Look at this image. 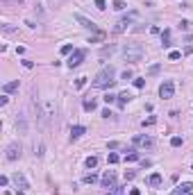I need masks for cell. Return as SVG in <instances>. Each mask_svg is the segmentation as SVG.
I'll return each instance as SVG.
<instances>
[{
	"label": "cell",
	"instance_id": "1",
	"mask_svg": "<svg viewBox=\"0 0 193 195\" xmlns=\"http://www.w3.org/2000/svg\"><path fill=\"white\" fill-rule=\"evenodd\" d=\"M114 77H116V68L114 66H104L102 71L93 77V86L96 89H107V86H112V84L116 82Z\"/></svg>",
	"mask_w": 193,
	"mask_h": 195
},
{
	"label": "cell",
	"instance_id": "2",
	"mask_svg": "<svg viewBox=\"0 0 193 195\" xmlns=\"http://www.w3.org/2000/svg\"><path fill=\"white\" fill-rule=\"evenodd\" d=\"M143 45L139 43H125L123 45V57H125V61H132V64H139V61H143Z\"/></svg>",
	"mask_w": 193,
	"mask_h": 195
},
{
	"label": "cell",
	"instance_id": "3",
	"mask_svg": "<svg viewBox=\"0 0 193 195\" xmlns=\"http://www.w3.org/2000/svg\"><path fill=\"white\" fill-rule=\"evenodd\" d=\"M21 154H23L21 143H18V141H14V143H9L7 150H5V159H7V161H16V159H21Z\"/></svg>",
	"mask_w": 193,
	"mask_h": 195
},
{
	"label": "cell",
	"instance_id": "4",
	"mask_svg": "<svg viewBox=\"0 0 193 195\" xmlns=\"http://www.w3.org/2000/svg\"><path fill=\"white\" fill-rule=\"evenodd\" d=\"M173 93H175V82L173 79H163V84L159 86V95L163 100H168V98H173Z\"/></svg>",
	"mask_w": 193,
	"mask_h": 195
},
{
	"label": "cell",
	"instance_id": "5",
	"mask_svg": "<svg viewBox=\"0 0 193 195\" xmlns=\"http://www.w3.org/2000/svg\"><path fill=\"white\" fill-rule=\"evenodd\" d=\"M11 182H14V186L18 188V193H25L27 188H30V184H27V179H25L23 173H14L11 175Z\"/></svg>",
	"mask_w": 193,
	"mask_h": 195
},
{
	"label": "cell",
	"instance_id": "6",
	"mask_svg": "<svg viewBox=\"0 0 193 195\" xmlns=\"http://www.w3.org/2000/svg\"><path fill=\"white\" fill-rule=\"evenodd\" d=\"M100 184H102V188H116V173L114 170H107V173L102 175Z\"/></svg>",
	"mask_w": 193,
	"mask_h": 195
},
{
	"label": "cell",
	"instance_id": "7",
	"mask_svg": "<svg viewBox=\"0 0 193 195\" xmlns=\"http://www.w3.org/2000/svg\"><path fill=\"white\" fill-rule=\"evenodd\" d=\"M134 145H139V147H155V139L152 136H143V134H139V136H134Z\"/></svg>",
	"mask_w": 193,
	"mask_h": 195
},
{
	"label": "cell",
	"instance_id": "8",
	"mask_svg": "<svg viewBox=\"0 0 193 195\" xmlns=\"http://www.w3.org/2000/svg\"><path fill=\"white\" fill-rule=\"evenodd\" d=\"M84 57H86V52H84V50H73L71 59H68V68H75V66H80Z\"/></svg>",
	"mask_w": 193,
	"mask_h": 195
},
{
	"label": "cell",
	"instance_id": "9",
	"mask_svg": "<svg viewBox=\"0 0 193 195\" xmlns=\"http://www.w3.org/2000/svg\"><path fill=\"white\" fill-rule=\"evenodd\" d=\"M73 18L77 21L82 27H86V30H96V23H93V21H89L86 16H82V14H73Z\"/></svg>",
	"mask_w": 193,
	"mask_h": 195
},
{
	"label": "cell",
	"instance_id": "10",
	"mask_svg": "<svg viewBox=\"0 0 193 195\" xmlns=\"http://www.w3.org/2000/svg\"><path fill=\"white\" fill-rule=\"evenodd\" d=\"M173 195H193V184L191 182H184L182 186H177L173 191Z\"/></svg>",
	"mask_w": 193,
	"mask_h": 195
},
{
	"label": "cell",
	"instance_id": "11",
	"mask_svg": "<svg viewBox=\"0 0 193 195\" xmlns=\"http://www.w3.org/2000/svg\"><path fill=\"white\" fill-rule=\"evenodd\" d=\"M134 18H136V14H130L127 18H120L118 23H116V27H114V30H116V32H123V30H125V27L130 25V23H132Z\"/></svg>",
	"mask_w": 193,
	"mask_h": 195
},
{
	"label": "cell",
	"instance_id": "12",
	"mask_svg": "<svg viewBox=\"0 0 193 195\" xmlns=\"http://www.w3.org/2000/svg\"><path fill=\"white\" fill-rule=\"evenodd\" d=\"M16 127H18L21 134H27V118H25V116L16 118Z\"/></svg>",
	"mask_w": 193,
	"mask_h": 195
},
{
	"label": "cell",
	"instance_id": "13",
	"mask_svg": "<svg viewBox=\"0 0 193 195\" xmlns=\"http://www.w3.org/2000/svg\"><path fill=\"white\" fill-rule=\"evenodd\" d=\"M84 132H86V129L82 127V125H75V127L71 129V141H75V139H80V136L84 134Z\"/></svg>",
	"mask_w": 193,
	"mask_h": 195
},
{
	"label": "cell",
	"instance_id": "14",
	"mask_svg": "<svg viewBox=\"0 0 193 195\" xmlns=\"http://www.w3.org/2000/svg\"><path fill=\"white\" fill-rule=\"evenodd\" d=\"M96 107H98V102L93 98H86L84 100V111H96Z\"/></svg>",
	"mask_w": 193,
	"mask_h": 195
},
{
	"label": "cell",
	"instance_id": "15",
	"mask_svg": "<svg viewBox=\"0 0 193 195\" xmlns=\"http://www.w3.org/2000/svg\"><path fill=\"white\" fill-rule=\"evenodd\" d=\"M148 184H150V186H159V184H161V175H159V173H152V175L148 177Z\"/></svg>",
	"mask_w": 193,
	"mask_h": 195
},
{
	"label": "cell",
	"instance_id": "16",
	"mask_svg": "<svg viewBox=\"0 0 193 195\" xmlns=\"http://www.w3.org/2000/svg\"><path fill=\"white\" fill-rule=\"evenodd\" d=\"M16 89H18V79H14V82H7V84L2 86L5 93H11V91H16Z\"/></svg>",
	"mask_w": 193,
	"mask_h": 195
},
{
	"label": "cell",
	"instance_id": "17",
	"mask_svg": "<svg viewBox=\"0 0 193 195\" xmlns=\"http://www.w3.org/2000/svg\"><path fill=\"white\" fill-rule=\"evenodd\" d=\"M130 100H132V95L127 93V91H125V93H120L118 95V107H125V102H130Z\"/></svg>",
	"mask_w": 193,
	"mask_h": 195
},
{
	"label": "cell",
	"instance_id": "18",
	"mask_svg": "<svg viewBox=\"0 0 193 195\" xmlns=\"http://www.w3.org/2000/svg\"><path fill=\"white\" fill-rule=\"evenodd\" d=\"M136 159H139L136 150H130V154H125V161H136Z\"/></svg>",
	"mask_w": 193,
	"mask_h": 195
},
{
	"label": "cell",
	"instance_id": "19",
	"mask_svg": "<svg viewBox=\"0 0 193 195\" xmlns=\"http://www.w3.org/2000/svg\"><path fill=\"white\" fill-rule=\"evenodd\" d=\"M102 100L107 102V105H112V102H116V100H118V95H114V93H107V95L102 98Z\"/></svg>",
	"mask_w": 193,
	"mask_h": 195
},
{
	"label": "cell",
	"instance_id": "20",
	"mask_svg": "<svg viewBox=\"0 0 193 195\" xmlns=\"http://www.w3.org/2000/svg\"><path fill=\"white\" fill-rule=\"evenodd\" d=\"M98 166V157H89L86 159V168H96Z\"/></svg>",
	"mask_w": 193,
	"mask_h": 195
},
{
	"label": "cell",
	"instance_id": "21",
	"mask_svg": "<svg viewBox=\"0 0 193 195\" xmlns=\"http://www.w3.org/2000/svg\"><path fill=\"white\" fill-rule=\"evenodd\" d=\"M107 161H109V163H112V166H114V163H118V161H120V159H118V154H114V152H109V157H107Z\"/></svg>",
	"mask_w": 193,
	"mask_h": 195
},
{
	"label": "cell",
	"instance_id": "22",
	"mask_svg": "<svg viewBox=\"0 0 193 195\" xmlns=\"http://www.w3.org/2000/svg\"><path fill=\"white\" fill-rule=\"evenodd\" d=\"M179 57H182V52H179V50H173V52L168 55V59H171V61H177Z\"/></svg>",
	"mask_w": 193,
	"mask_h": 195
},
{
	"label": "cell",
	"instance_id": "23",
	"mask_svg": "<svg viewBox=\"0 0 193 195\" xmlns=\"http://www.w3.org/2000/svg\"><path fill=\"white\" fill-rule=\"evenodd\" d=\"M93 182H98V177H96V175H93V173L84 177V184H93Z\"/></svg>",
	"mask_w": 193,
	"mask_h": 195
},
{
	"label": "cell",
	"instance_id": "24",
	"mask_svg": "<svg viewBox=\"0 0 193 195\" xmlns=\"http://www.w3.org/2000/svg\"><path fill=\"white\" fill-rule=\"evenodd\" d=\"M171 145L173 147H179V145H182V139H179V136H173V139H171Z\"/></svg>",
	"mask_w": 193,
	"mask_h": 195
},
{
	"label": "cell",
	"instance_id": "25",
	"mask_svg": "<svg viewBox=\"0 0 193 195\" xmlns=\"http://www.w3.org/2000/svg\"><path fill=\"white\" fill-rule=\"evenodd\" d=\"M68 52H73V45H71V43L61 45V55H68Z\"/></svg>",
	"mask_w": 193,
	"mask_h": 195
},
{
	"label": "cell",
	"instance_id": "26",
	"mask_svg": "<svg viewBox=\"0 0 193 195\" xmlns=\"http://www.w3.org/2000/svg\"><path fill=\"white\" fill-rule=\"evenodd\" d=\"M96 7L100 9V11H102V9H107V0H96Z\"/></svg>",
	"mask_w": 193,
	"mask_h": 195
},
{
	"label": "cell",
	"instance_id": "27",
	"mask_svg": "<svg viewBox=\"0 0 193 195\" xmlns=\"http://www.w3.org/2000/svg\"><path fill=\"white\" fill-rule=\"evenodd\" d=\"M114 9H116V11H123V9H125V2H120V0H116V2H114Z\"/></svg>",
	"mask_w": 193,
	"mask_h": 195
},
{
	"label": "cell",
	"instance_id": "28",
	"mask_svg": "<svg viewBox=\"0 0 193 195\" xmlns=\"http://www.w3.org/2000/svg\"><path fill=\"white\" fill-rule=\"evenodd\" d=\"M114 50H116L114 45H109V48H102V52H100V55H102V57H107V55H112Z\"/></svg>",
	"mask_w": 193,
	"mask_h": 195
},
{
	"label": "cell",
	"instance_id": "29",
	"mask_svg": "<svg viewBox=\"0 0 193 195\" xmlns=\"http://www.w3.org/2000/svg\"><path fill=\"white\" fill-rule=\"evenodd\" d=\"M134 86H136V89H143V86H145V79H141V77L134 79Z\"/></svg>",
	"mask_w": 193,
	"mask_h": 195
},
{
	"label": "cell",
	"instance_id": "30",
	"mask_svg": "<svg viewBox=\"0 0 193 195\" xmlns=\"http://www.w3.org/2000/svg\"><path fill=\"white\" fill-rule=\"evenodd\" d=\"M84 84H86V77H80L77 82H75V89H82V86H84Z\"/></svg>",
	"mask_w": 193,
	"mask_h": 195
},
{
	"label": "cell",
	"instance_id": "31",
	"mask_svg": "<svg viewBox=\"0 0 193 195\" xmlns=\"http://www.w3.org/2000/svg\"><path fill=\"white\" fill-rule=\"evenodd\" d=\"M134 177H136V173H134V170H125V179H127V182L134 179Z\"/></svg>",
	"mask_w": 193,
	"mask_h": 195
},
{
	"label": "cell",
	"instance_id": "32",
	"mask_svg": "<svg viewBox=\"0 0 193 195\" xmlns=\"http://www.w3.org/2000/svg\"><path fill=\"white\" fill-rule=\"evenodd\" d=\"M179 27H182V30H189L191 23H189V21H182V23H179Z\"/></svg>",
	"mask_w": 193,
	"mask_h": 195
},
{
	"label": "cell",
	"instance_id": "33",
	"mask_svg": "<svg viewBox=\"0 0 193 195\" xmlns=\"http://www.w3.org/2000/svg\"><path fill=\"white\" fill-rule=\"evenodd\" d=\"M50 2H52V7H59V5H64L66 0H50Z\"/></svg>",
	"mask_w": 193,
	"mask_h": 195
},
{
	"label": "cell",
	"instance_id": "34",
	"mask_svg": "<svg viewBox=\"0 0 193 195\" xmlns=\"http://www.w3.org/2000/svg\"><path fill=\"white\" fill-rule=\"evenodd\" d=\"M9 184V177H0V186H7Z\"/></svg>",
	"mask_w": 193,
	"mask_h": 195
},
{
	"label": "cell",
	"instance_id": "35",
	"mask_svg": "<svg viewBox=\"0 0 193 195\" xmlns=\"http://www.w3.org/2000/svg\"><path fill=\"white\" fill-rule=\"evenodd\" d=\"M148 125H155V118H148V120H143V127H148Z\"/></svg>",
	"mask_w": 193,
	"mask_h": 195
},
{
	"label": "cell",
	"instance_id": "36",
	"mask_svg": "<svg viewBox=\"0 0 193 195\" xmlns=\"http://www.w3.org/2000/svg\"><path fill=\"white\" fill-rule=\"evenodd\" d=\"M130 195H141V191H139V188H132V191H130Z\"/></svg>",
	"mask_w": 193,
	"mask_h": 195
}]
</instances>
